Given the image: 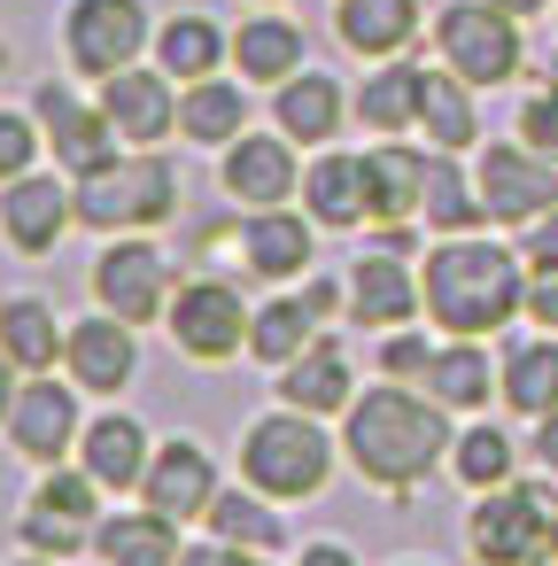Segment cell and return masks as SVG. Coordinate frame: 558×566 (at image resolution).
<instances>
[{"instance_id":"603a6c76","label":"cell","mask_w":558,"mask_h":566,"mask_svg":"<svg viewBox=\"0 0 558 566\" xmlns=\"http://www.w3.org/2000/svg\"><path fill=\"white\" fill-rule=\"evenodd\" d=\"M341 117H349V94H341L334 71H310V63H303L295 78L272 86V125H280L287 140H303V148H334Z\"/></svg>"},{"instance_id":"d4e9b609","label":"cell","mask_w":558,"mask_h":566,"mask_svg":"<svg viewBox=\"0 0 558 566\" xmlns=\"http://www.w3.org/2000/svg\"><path fill=\"white\" fill-rule=\"evenodd\" d=\"M419 0H334V40L365 63H388L419 40Z\"/></svg>"},{"instance_id":"db71d44e","label":"cell","mask_w":558,"mask_h":566,"mask_svg":"<svg viewBox=\"0 0 558 566\" xmlns=\"http://www.w3.org/2000/svg\"><path fill=\"white\" fill-rule=\"evenodd\" d=\"M396 566H434V558H396Z\"/></svg>"},{"instance_id":"74e56055","label":"cell","mask_w":558,"mask_h":566,"mask_svg":"<svg viewBox=\"0 0 558 566\" xmlns=\"http://www.w3.org/2000/svg\"><path fill=\"white\" fill-rule=\"evenodd\" d=\"M318 334H326V318L303 303V287H280V295H272V303H256V318H249V357L280 373V365H295Z\"/></svg>"},{"instance_id":"4fadbf2b","label":"cell","mask_w":558,"mask_h":566,"mask_svg":"<svg viewBox=\"0 0 558 566\" xmlns=\"http://www.w3.org/2000/svg\"><path fill=\"white\" fill-rule=\"evenodd\" d=\"M218 450L202 434H164L156 458H148V481H140V504L164 512L171 527H202L210 504H218Z\"/></svg>"},{"instance_id":"277c9868","label":"cell","mask_w":558,"mask_h":566,"mask_svg":"<svg viewBox=\"0 0 558 566\" xmlns=\"http://www.w3.org/2000/svg\"><path fill=\"white\" fill-rule=\"evenodd\" d=\"M71 187H78V226L102 233V241H117V233H156V226H171L179 202H187L179 164L156 156V148H125L117 164H102V171H86V179H71Z\"/></svg>"},{"instance_id":"11a10c76","label":"cell","mask_w":558,"mask_h":566,"mask_svg":"<svg viewBox=\"0 0 558 566\" xmlns=\"http://www.w3.org/2000/svg\"><path fill=\"white\" fill-rule=\"evenodd\" d=\"M0 71H9V48H0Z\"/></svg>"},{"instance_id":"7402d4cb","label":"cell","mask_w":558,"mask_h":566,"mask_svg":"<svg viewBox=\"0 0 558 566\" xmlns=\"http://www.w3.org/2000/svg\"><path fill=\"white\" fill-rule=\"evenodd\" d=\"M272 396L295 403V411H310V419H341V411L357 403V365H349L341 334H318L295 365H280V373H272Z\"/></svg>"},{"instance_id":"2e32d148","label":"cell","mask_w":558,"mask_h":566,"mask_svg":"<svg viewBox=\"0 0 558 566\" xmlns=\"http://www.w3.org/2000/svg\"><path fill=\"white\" fill-rule=\"evenodd\" d=\"M78 226V187L55 179V171H24L0 187V241L17 256H55L63 233Z\"/></svg>"},{"instance_id":"9a60e30c","label":"cell","mask_w":558,"mask_h":566,"mask_svg":"<svg viewBox=\"0 0 558 566\" xmlns=\"http://www.w3.org/2000/svg\"><path fill=\"white\" fill-rule=\"evenodd\" d=\"M218 187L233 210H280L303 195V164H295V140L272 125V133H241L233 148H218Z\"/></svg>"},{"instance_id":"ab89813d","label":"cell","mask_w":558,"mask_h":566,"mask_svg":"<svg viewBox=\"0 0 558 566\" xmlns=\"http://www.w3.org/2000/svg\"><path fill=\"white\" fill-rule=\"evenodd\" d=\"M17 543L40 551V558H94V527H78V520H63V512H48V504H24Z\"/></svg>"},{"instance_id":"7dc6e473","label":"cell","mask_w":558,"mask_h":566,"mask_svg":"<svg viewBox=\"0 0 558 566\" xmlns=\"http://www.w3.org/2000/svg\"><path fill=\"white\" fill-rule=\"evenodd\" d=\"M527 458H535V473H550V481H558V411H543V419H535Z\"/></svg>"},{"instance_id":"ba28073f","label":"cell","mask_w":558,"mask_h":566,"mask_svg":"<svg viewBox=\"0 0 558 566\" xmlns=\"http://www.w3.org/2000/svg\"><path fill=\"white\" fill-rule=\"evenodd\" d=\"M434 55L442 71H457L465 86H504L527 71V40H519V17L488 9V0H450L434 17Z\"/></svg>"},{"instance_id":"f1b7e54d","label":"cell","mask_w":558,"mask_h":566,"mask_svg":"<svg viewBox=\"0 0 558 566\" xmlns=\"http://www.w3.org/2000/svg\"><path fill=\"white\" fill-rule=\"evenodd\" d=\"M519 465H527V442L512 434V427H496L488 411L481 419H465L457 427V442H450V481L457 489H504V481H519Z\"/></svg>"},{"instance_id":"b9f144b4","label":"cell","mask_w":558,"mask_h":566,"mask_svg":"<svg viewBox=\"0 0 558 566\" xmlns=\"http://www.w3.org/2000/svg\"><path fill=\"white\" fill-rule=\"evenodd\" d=\"M40 148H48V133H40L32 109H0V187L40 171Z\"/></svg>"},{"instance_id":"c3c4849f","label":"cell","mask_w":558,"mask_h":566,"mask_svg":"<svg viewBox=\"0 0 558 566\" xmlns=\"http://www.w3.org/2000/svg\"><path fill=\"white\" fill-rule=\"evenodd\" d=\"M287 566H357V551H349L341 535H310V543H303Z\"/></svg>"},{"instance_id":"836d02e7","label":"cell","mask_w":558,"mask_h":566,"mask_svg":"<svg viewBox=\"0 0 558 566\" xmlns=\"http://www.w3.org/2000/svg\"><path fill=\"white\" fill-rule=\"evenodd\" d=\"M202 535H218V543H241V551H264V558H280V551H287V520H280V496H264V489H249V481L218 489V504H210Z\"/></svg>"},{"instance_id":"681fc988","label":"cell","mask_w":558,"mask_h":566,"mask_svg":"<svg viewBox=\"0 0 558 566\" xmlns=\"http://www.w3.org/2000/svg\"><path fill=\"white\" fill-rule=\"evenodd\" d=\"M17 388H24V373L0 357V427H9V411H17Z\"/></svg>"},{"instance_id":"d6986e66","label":"cell","mask_w":558,"mask_h":566,"mask_svg":"<svg viewBox=\"0 0 558 566\" xmlns=\"http://www.w3.org/2000/svg\"><path fill=\"white\" fill-rule=\"evenodd\" d=\"M419 388L450 419H481L488 403H504V357L488 342H473V334H442V349H434V365H427Z\"/></svg>"},{"instance_id":"83f0119b","label":"cell","mask_w":558,"mask_h":566,"mask_svg":"<svg viewBox=\"0 0 558 566\" xmlns=\"http://www.w3.org/2000/svg\"><path fill=\"white\" fill-rule=\"evenodd\" d=\"M179 551H187L179 527L164 512H148V504L94 520V566H179Z\"/></svg>"},{"instance_id":"ee69618b","label":"cell","mask_w":558,"mask_h":566,"mask_svg":"<svg viewBox=\"0 0 558 566\" xmlns=\"http://www.w3.org/2000/svg\"><path fill=\"white\" fill-rule=\"evenodd\" d=\"M519 256H527V272H558V210L519 226Z\"/></svg>"},{"instance_id":"8fae6325","label":"cell","mask_w":558,"mask_h":566,"mask_svg":"<svg viewBox=\"0 0 558 566\" xmlns=\"http://www.w3.org/2000/svg\"><path fill=\"white\" fill-rule=\"evenodd\" d=\"M473 187H481V210L488 226H535L543 210H558V164L535 156L527 140H481L473 148Z\"/></svg>"},{"instance_id":"5b68a950","label":"cell","mask_w":558,"mask_h":566,"mask_svg":"<svg viewBox=\"0 0 558 566\" xmlns=\"http://www.w3.org/2000/svg\"><path fill=\"white\" fill-rule=\"evenodd\" d=\"M558 527V489L550 473H519L504 489H481L465 504V558L473 566H543Z\"/></svg>"},{"instance_id":"30bf717a","label":"cell","mask_w":558,"mask_h":566,"mask_svg":"<svg viewBox=\"0 0 558 566\" xmlns=\"http://www.w3.org/2000/svg\"><path fill=\"white\" fill-rule=\"evenodd\" d=\"M9 450L24 458V465H63V458H78V434H86V388L63 373H24V388H17V411H9Z\"/></svg>"},{"instance_id":"bcb514c9","label":"cell","mask_w":558,"mask_h":566,"mask_svg":"<svg viewBox=\"0 0 558 566\" xmlns=\"http://www.w3.org/2000/svg\"><path fill=\"white\" fill-rule=\"evenodd\" d=\"M527 326L558 334V272H527Z\"/></svg>"},{"instance_id":"8d00e7d4","label":"cell","mask_w":558,"mask_h":566,"mask_svg":"<svg viewBox=\"0 0 558 566\" xmlns=\"http://www.w3.org/2000/svg\"><path fill=\"white\" fill-rule=\"evenodd\" d=\"M481 86H465L457 71H427V94H419V133L427 148H450V156H473L481 148Z\"/></svg>"},{"instance_id":"f907efd6","label":"cell","mask_w":558,"mask_h":566,"mask_svg":"<svg viewBox=\"0 0 558 566\" xmlns=\"http://www.w3.org/2000/svg\"><path fill=\"white\" fill-rule=\"evenodd\" d=\"M488 9H504V17H519V24H527V17H550V0H488Z\"/></svg>"},{"instance_id":"5bb4252c","label":"cell","mask_w":558,"mask_h":566,"mask_svg":"<svg viewBox=\"0 0 558 566\" xmlns=\"http://www.w3.org/2000/svg\"><path fill=\"white\" fill-rule=\"evenodd\" d=\"M233 249H241V272L264 280V287H295L303 272H318V218L310 210H241L233 218Z\"/></svg>"},{"instance_id":"9f6ffc18","label":"cell","mask_w":558,"mask_h":566,"mask_svg":"<svg viewBox=\"0 0 558 566\" xmlns=\"http://www.w3.org/2000/svg\"><path fill=\"white\" fill-rule=\"evenodd\" d=\"M256 9H280V0H256Z\"/></svg>"},{"instance_id":"f6af8a7d","label":"cell","mask_w":558,"mask_h":566,"mask_svg":"<svg viewBox=\"0 0 558 566\" xmlns=\"http://www.w3.org/2000/svg\"><path fill=\"white\" fill-rule=\"evenodd\" d=\"M179 566H272V558H264V551H241V543L202 535V543H187V551H179Z\"/></svg>"},{"instance_id":"4316f807","label":"cell","mask_w":558,"mask_h":566,"mask_svg":"<svg viewBox=\"0 0 558 566\" xmlns=\"http://www.w3.org/2000/svg\"><path fill=\"white\" fill-rule=\"evenodd\" d=\"M63 342H71V318L48 295H9L0 303V357H9L17 373H55Z\"/></svg>"},{"instance_id":"6da1fadb","label":"cell","mask_w":558,"mask_h":566,"mask_svg":"<svg viewBox=\"0 0 558 566\" xmlns=\"http://www.w3.org/2000/svg\"><path fill=\"white\" fill-rule=\"evenodd\" d=\"M334 427H341V465H349L365 489H380L388 504H411L434 473H450L457 427H450V411H442L427 388H411V380H372V388H357V403H349Z\"/></svg>"},{"instance_id":"7a4b0ae2","label":"cell","mask_w":558,"mask_h":566,"mask_svg":"<svg viewBox=\"0 0 558 566\" xmlns=\"http://www.w3.org/2000/svg\"><path fill=\"white\" fill-rule=\"evenodd\" d=\"M419 295H427V326L434 334H473L496 342L512 318H527V256L481 233H442L419 256Z\"/></svg>"},{"instance_id":"e0dca14e","label":"cell","mask_w":558,"mask_h":566,"mask_svg":"<svg viewBox=\"0 0 558 566\" xmlns=\"http://www.w3.org/2000/svg\"><path fill=\"white\" fill-rule=\"evenodd\" d=\"M63 373L86 388V396H125L140 380V326H125L117 311H86L71 318V342H63Z\"/></svg>"},{"instance_id":"d6a6232c","label":"cell","mask_w":558,"mask_h":566,"mask_svg":"<svg viewBox=\"0 0 558 566\" xmlns=\"http://www.w3.org/2000/svg\"><path fill=\"white\" fill-rule=\"evenodd\" d=\"M419 226H427V233H481V226H488V210H481V187H473V171H465L450 148H427Z\"/></svg>"},{"instance_id":"60d3db41","label":"cell","mask_w":558,"mask_h":566,"mask_svg":"<svg viewBox=\"0 0 558 566\" xmlns=\"http://www.w3.org/2000/svg\"><path fill=\"white\" fill-rule=\"evenodd\" d=\"M434 349H442V342H434L427 326H388V334L372 342V373H380V380H411V388H419V380H427V365H434Z\"/></svg>"},{"instance_id":"7bdbcfd3","label":"cell","mask_w":558,"mask_h":566,"mask_svg":"<svg viewBox=\"0 0 558 566\" xmlns=\"http://www.w3.org/2000/svg\"><path fill=\"white\" fill-rule=\"evenodd\" d=\"M519 140H527L535 156L558 164V78H543V86L519 102Z\"/></svg>"},{"instance_id":"1f68e13d","label":"cell","mask_w":558,"mask_h":566,"mask_svg":"<svg viewBox=\"0 0 558 566\" xmlns=\"http://www.w3.org/2000/svg\"><path fill=\"white\" fill-rule=\"evenodd\" d=\"M419 187H427V148H411V140L365 148V202H372V226L419 218Z\"/></svg>"},{"instance_id":"44dd1931","label":"cell","mask_w":558,"mask_h":566,"mask_svg":"<svg viewBox=\"0 0 558 566\" xmlns=\"http://www.w3.org/2000/svg\"><path fill=\"white\" fill-rule=\"evenodd\" d=\"M148 458H156V434L125 411V403H109V411H94L86 419V434H78V465L109 489V496H140V481H148Z\"/></svg>"},{"instance_id":"7c38bea8","label":"cell","mask_w":558,"mask_h":566,"mask_svg":"<svg viewBox=\"0 0 558 566\" xmlns=\"http://www.w3.org/2000/svg\"><path fill=\"white\" fill-rule=\"evenodd\" d=\"M32 117H40L48 156H55V171H63V179H86V171H102V164H117V156H125V140H117L109 109H102V102H78L63 78H40V86H32Z\"/></svg>"},{"instance_id":"8992f818","label":"cell","mask_w":558,"mask_h":566,"mask_svg":"<svg viewBox=\"0 0 558 566\" xmlns=\"http://www.w3.org/2000/svg\"><path fill=\"white\" fill-rule=\"evenodd\" d=\"M249 318H256V303H241L233 280L187 272L171 311H164V334L187 365H233V357H249Z\"/></svg>"},{"instance_id":"9c48e42d","label":"cell","mask_w":558,"mask_h":566,"mask_svg":"<svg viewBox=\"0 0 558 566\" xmlns=\"http://www.w3.org/2000/svg\"><path fill=\"white\" fill-rule=\"evenodd\" d=\"M148 48H156L148 0H71V17H63V63L78 78L102 86V78L133 71Z\"/></svg>"},{"instance_id":"d590c367","label":"cell","mask_w":558,"mask_h":566,"mask_svg":"<svg viewBox=\"0 0 558 566\" xmlns=\"http://www.w3.org/2000/svg\"><path fill=\"white\" fill-rule=\"evenodd\" d=\"M241 133H249V86H241V78L179 86V140H194V148H233Z\"/></svg>"},{"instance_id":"f5cc1de1","label":"cell","mask_w":558,"mask_h":566,"mask_svg":"<svg viewBox=\"0 0 558 566\" xmlns=\"http://www.w3.org/2000/svg\"><path fill=\"white\" fill-rule=\"evenodd\" d=\"M543 566H558V527H550V558H543Z\"/></svg>"},{"instance_id":"484cf974","label":"cell","mask_w":558,"mask_h":566,"mask_svg":"<svg viewBox=\"0 0 558 566\" xmlns=\"http://www.w3.org/2000/svg\"><path fill=\"white\" fill-rule=\"evenodd\" d=\"M225 63H233V32H225L218 17L187 9V17H164V24H156V71H171L179 86H202V78H218Z\"/></svg>"},{"instance_id":"cb8c5ba5","label":"cell","mask_w":558,"mask_h":566,"mask_svg":"<svg viewBox=\"0 0 558 566\" xmlns=\"http://www.w3.org/2000/svg\"><path fill=\"white\" fill-rule=\"evenodd\" d=\"M303 210L318 218V233H365V226H372V202H365V156L318 148L310 171H303Z\"/></svg>"},{"instance_id":"4dcf8cb0","label":"cell","mask_w":558,"mask_h":566,"mask_svg":"<svg viewBox=\"0 0 558 566\" xmlns=\"http://www.w3.org/2000/svg\"><path fill=\"white\" fill-rule=\"evenodd\" d=\"M419 94H427V71L419 63H403V55H388L365 86H357V125L365 133H380V140H403L411 125H419Z\"/></svg>"},{"instance_id":"52a82bcc","label":"cell","mask_w":558,"mask_h":566,"mask_svg":"<svg viewBox=\"0 0 558 566\" xmlns=\"http://www.w3.org/2000/svg\"><path fill=\"white\" fill-rule=\"evenodd\" d=\"M179 280H187V272H179L148 233H117V241H102V256H94V272H86L94 303L117 311L125 326H164Z\"/></svg>"},{"instance_id":"3957f363","label":"cell","mask_w":558,"mask_h":566,"mask_svg":"<svg viewBox=\"0 0 558 566\" xmlns=\"http://www.w3.org/2000/svg\"><path fill=\"white\" fill-rule=\"evenodd\" d=\"M334 465H341V434L326 419L295 411V403H272V411H256L241 427V481L264 489V496H280V504L326 496Z\"/></svg>"},{"instance_id":"f546056e","label":"cell","mask_w":558,"mask_h":566,"mask_svg":"<svg viewBox=\"0 0 558 566\" xmlns=\"http://www.w3.org/2000/svg\"><path fill=\"white\" fill-rule=\"evenodd\" d=\"M496 357H504V411H512V419L535 427L543 411H558V334H550V326L504 342Z\"/></svg>"},{"instance_id":"f35d334b","label":"cell","mask_w":558,"mask_h":566,"mask_svg":"<svg viewBox=\"0 0 558 566\" xmlns=\"http://www.w3.org/2000/svg\"><path fill=\"white\" fill-rule=\"evenodd\" d=\"M32 504H48V512H63V520H78V527H94V520L109 512V489H102L78 458H63V465H40Z\"/></svg>"},{"instance_id":"816d5d0a","label":"cell","mask_w":558,"mask_h":566,"mask_svg":"<svg viewBox=\"0 0 558 566\" xmlns=\"http://www.w3.org/2000/svg\"><path fill=\"white\" fill-rule=\"evenodd\" d=\"M17 566H71V558H40V551H24V558H17Z\"/></svg>"},{"instance_id":"ffe728a7","label":"cell","mask_w":558,"mask_h":566,"mask_svg":"<svg viewBox=\"0 0 558 566\" xmlns=\"http://www.w3.org/2000/svg\"><path fill=\"white\" fill-rule=\"evenodd\" d=\"M427 318V295H419V264L411 256H388V249H365L349 264V326H419Z\"/></svg>"},{"instance_id":"ac0fdd59","label":"cell","mask_w":558,"mask_h":566,"mask_svg":"<svg viewBox=\"0 0 558 566\" xmlns=\"http://www.w3.org/2000/svg\"><path fill=\"white\" fill-rule=\"evenodd\" d=\"M102 109H109V125H117V140L125 148H164L171 133H179V78L171 71H117V78H102V94H94Z\"/></svg>"},{"instance_id":"e575fe53","label":"cell","mask_w":558,"mask_h":566,"mask_svg":"<svg viewBox=\"0 0 558 566\" xmlns=\"http://www.w3.org/2000/svg\"><path fill=\"white\" fill-rule=\"evenodd\" d=\"M233 71L241 86H280L303 71V24L295 17H241L233 32Z\"/></svg>"}]
</instances>
